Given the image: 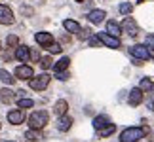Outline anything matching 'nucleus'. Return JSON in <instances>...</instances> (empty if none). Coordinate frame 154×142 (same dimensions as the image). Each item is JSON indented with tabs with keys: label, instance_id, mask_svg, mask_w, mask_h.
I'll use <instances>...</instances> for the list:
<instances>
[{
	"label": "nucleus",
	"instance_id": "nucleus-36",
	"mask_svg": "<svg viewBox=\"0 0 154 142\" xmlns=\"http://www.w3.org/2000/svg\"><path fill=\"white\" fill-rule=\"evenodd\" d=\"M76 2H84V0H76Z\"/></svg>",
	"mask_w": 154,
	"mask_h": 142
},
{
	"label": "nucleus",
	"instance_id": "nucleus-22",
	"mask_svg": "<svg viewBox=\"0 0 154 142\" xmlns=\"http://www.w3.org/2000/svg\"><path fill=\"white\" fill-rule=\"evenodd\" d=\"M69 64H70V59H69V57H63L61 61L55 64V72H63V70H67Z\"/></svg>",
	"mask_w": 154,
	"mask_h": 142
},
{
	"label": "nucleus",
	"instance_id": "nucleus-12",
	"mask_svg": "<svg viewBox=\"0 0 154 142\" xmlns=\"http://www.w3.org/2000/svg\"><path fill=\"white\" fill-rule=\"evenodd\" d=\"M34 40H36V44H40L42 47H48L53 44V36L50 32H38L36 36H34Z\"/></svg>",
	"mask_w": 154,
	"mask_h": 142
},
{
	"label": "nucleus",
	"instance_id": "nucleus-17",
	"mask_svg": "<svg viewBox=\"0 0 154 142\" xmlns=\"http://www.w3.org/2000/svg\"><path fill=\"white\" fill-rule=\"evenodd\" d=\"M106 125H110V120L106 116H97L95 120H93V127L97 129V131H101V129H105Z\"/></svg>",
	"mask_w": 154,
	"mask_h": 142
},
{
	"label": "nucleus",
	"instance_id": "nucleus-30",
	"mask_svg": "<svg viewBox=\"0 0 154 142\" xmlns=\"http://www.w3.org/2000/svg\"><path fill=\"white\" fill-rule=\"evenodd\" d=\"M145 44L150 47V51H154V34H149V36L145 38Z\"/></svg>",
	"mask_w": 154,
	"mask_h": 142
},
{
	"label": "nucleus",
	"instance_id": "nucleus-3",
	"mask_svg": "<svg viewBox=\"0 0 154 142\" xmlns=\"http://www.w3.org/2000/svg\"><path fill=\"white\" fill-rule=\"evenodd\" d=\"M129 53H131V57H137L141 61H146V59H150V47L149 46H143V44H137V46H131L129 47Z\"/></svg>",
	"mask_w": 154,
	"mask_h": 142
},
{
	"label": "nucleus",
	"instance_id": "nucleus-10",
	"mask_svg": "<svg viewBox=\"0 0 154 142\" xmlns=\"http://www.w3.org/2000/svg\"><path fill=\"white\" fill-rule=\"evenodd\" d=\"M128 102H129V106H139L143 102V89H141V87H135V89L129 91Z\"/></svg>",
	"mask_w": 154,
	"mask_h": 142
},
{
	"label": "nucleus",
	"instance_id": "nucleus-29",
	"mask_svg": "<svg viewBox=\"0 0 154 142\" xmlns=\"http://www.w3.org/2000/svg\"><path fill=\"white\" fill-rule=\"evenodd\" d=\"M48 51L50 53H61L63 47H61V44H55V42H53L51 46H48Z\"/></svg>",
	"mask_w": 154,
	"mask_h": 142
},
{
	"label": "nucleus",
	"instance_id": "nucleus-6",
	"mask_svg": "<svg viewBox=\"0 0 154 142\" xmlns=\"http://www.w3.org/2000/svg\"><path fill=\"white\" fill-rule=\"evenodd\" d=\"M8 121L11 123V125H21V123L25 121V110L17 108V110L8 112Z\"/></svg>",
	"mask_w": 154,
	"mask_h": 142
},
{
	"label": "nucleus",
	"instance_id": "nucleus-32",
	"mask_svg": "<svg viewBox=\"0 0 154 142\" xmlns=\"http://www.w3.org/2000/svg\"><path fill=\"white\" fill-rule=\"evenodd\" d=\"M55 74H57V80H61V81L69 78V74H67V72H65V70H63V72H55Z\"/></svg>",
	"mask_w": 154,
	"mask_h": 142
},
{
	"label": "nucleus",
	"instance_id": "nucleus-33",
	"mask_svg": "<svg viewBox=\"0 0 154 142\" xmlns=\"http://www.w3.org/2000/svg\"><path fill=\"white\" fill-rule=\"evenodd\" d=\"M31 59H32V61H38V59H40V53L36 49H31Z\"/></svg>",
	"mask_w": 154,
	"mask_h": 142
},
{
	"label": "nucleus",
	"instance_id": "nucleus-24",
	"mask_svg": "<svg viewBox=\"0 0 154 142\" xmlns=\"http://www.w3.org/2000/svg\"><path fill=\"white\" fill-rule=\"evenodd\" d=\"M114 131H116V125H114V123H110V125H106L105 129H101V131H99V135H101L103 138H106V137H110Z\"/></svg>",
	"mask_w": 154,
	"mask_h": 142
},
{
	"label": "nucleus",
	"instance_id": "nucleus-7",
	"mask_svg": "<svg viewBox=\"0 0 154 142\" xmlns=\"http://www.w3.org/2000/svg\"><path fill=\"white\" fill-rule=\"evenodd\" d=\"M15 78L17 80H32L34 72H32L31 67H27V64H19V67L15 68Z\"/></svg>",
	"mask_w": 154,
	"mask_h": 142
},
{
	"label": "nucleus",
	"instance_id": "nucleus-27",
	"mask_svg": "<svg viewBox=\"0 0 154 142\" xmlns=\"http://www.w3.org/2000/svg\"><path fill=\"white\" fill-rule=\"evenodd\" d=\"M6 44H8L10 47H17V44H19V38H17L15 34H10L8 40H6Z\"/></svg>",
	"mask_w": 154,
	"mask_h": 142
},
{
	"label": "nucleus",
	"instance_id": "nucleus-21",
	"mask_svg": "<svg viewBox=\"0 0 154 142\" xmlns=\"http://www.w3.org/2000/svg\"><path fill=\"white\" fill-rule=\"evenodd\" d=\"M25 138H29L31 142H36L42 138V135H40V129H31V131H27L25 133Z\"/></svg>",
	"mask_w": 154,
	"mask_h": 142
},
{
	"label": "nucleus",
	"instance_id": "nucleus-31",
	"mask_svg": "<svg viewBox=\"0 0 154 142\" xmlns=\"http://www.w3.org/2000/svg\"><path fill=\"white\" fill-rule=\"evenodd\" d=\"M99 42H101V40H99V36H93V38L90 40V46H91V47H97Z\"/></svg>",
	"mask_w": 154,
	"mask_h": 142
},
{
	"label": "nucleus",
	"instance_id": "nucleus-4",
	"mask_svg": "<svg viewBox=\"0 0 154 142\" xmlns=\"http://www.w3.org/2000/svg\"><path fill=\"white\" fill-rule=\"evenodd\" d=\"M50 74H40V76H36V78H32L31 80V87L34 91H44L46 87L50 85Z\"/></svg>",
	"mask_w": 154,
	"mask_h": 142
},
{
	"label": "nucleus",
	"instance_id": "nucleus-11",
	"mask_svg": "<svg viewBox=\"0 0 154 142\" xmlns=\"http://www.w3.org/2000/svg\"><path fill=\"white\" fill-rule=\"evenodd\" d=\"M15 59L19 63H27L29 59H31V51H29L27 46H17L15 47Z\"/></svg>",
	"mask_w": 154,
	"mask_h": 142
},
{
	"label": "nucleus",
	"instance_id": "nucleus-19",
	"mask_svg": "<svg viewBox=\"0 0 154 142\" xmlns=\"http://www.w3.org/2000/svg\"><path fill=\"white\" fill-rule=\"evenodd\" d=\"M63 27H65V31H69V32H80L82 31L80 25L76 21H72V19H65L63 21Z\"/></svg>",
	"mask_w": 154,
	"mask_h": 142
},
{
	"label": "nucleus",
	"instance_id": "nucleus-16",
	"mask_svg": "<svg viewBox=\"0 0 154 142\" xmlns=\"http://www.w3.org/2000/svg\"><path fill=\"white\" fill-rule=\"evenodd\" d=\"M14 91L11 89H8V87H2V89H0V102H4V104H10L11 100H14Z\"/></svg>",
	"mask_w": 154,
	"mask_h": 142
},
{
	"label": "nucleus",
	"instance_id": "nucleus-34",
	"mask_svg": "<svg viewBox=\"0 0 154 142\" xmlns=\"http://www.w3.org/2000/svg\"><path fill=\"white\" fill-rule=\"evenodd\" d=\"M21 13H25V15H32V8H21Z\"/></svg>",
	"mask_w": 154,
	"mask_h": 142
},
{
	"label": "nucleus",
	"instance_id": "nucleus-8",
	"mask_svg": "<svg viewBox=\"0 0 154 142\" xmlns=\"http://www.w3.org/2000/svg\"><path fill=\"white\" fill-rule=\"evenodd\" d=\"M14 23V11L8 6L0 4V25H11Z\"/></svg>",
	"mask_w": 154,
	"mask_h": 142
},
{
	"label": "nucleus",
	"instance_id": "nucleus-2",
	"mask_svg": "<svg viewBox=\"0 0 154 142\" xmlns=\"http://www.w3.org/2000/svg\"><path fill=\"white\" fill-rule=\"evenodd\" d=\"M50 120V114L46 110H38V112H32L31 117H29V125L31 129H42L46 127V123Z\"/></svg>",
	"mask_w": 154,
	"mask_h": 142
},
{
	"label": "nucleus",
	"instance_id": "nucleus-25",
	"mask_svg": "<svg viewBox=\"0 0 154 142\" xmlns=\"http://www.w3.org/2000/svg\"><path fill=\"white\" fill-rule=\"evenodd\" d=\"M141 89H143V91H154V84L150 81V78H143V80H141Z\"/></svg>",
	"mask_w": 154,
	"mask_h": 142
},
{
	"label": "nucleus",
	"instance_id": "nucleus-20",
	"mask_svg": "<svg viewBox=\"0 0 154 142\" xmlns=\"http://www.w3.org/2000/svg\"><path fill=\"white\" fill-rule=\"evenodd\" d=\"M0 80L4 81V84H8V85H11V84H15V80L17 78H14L8 70H4V68H0Z\"/></svg>",
	"mask_w": 154,
	"mask_h": 142
},
{
	"label": "nucleus",
	"instance_id": "nucleus-23",
	"mask_svg": "<svg viewBox=\"0 0 154 142\" xmlns=\"http://www.w3.org/2000/svg\"><path fill=\"white\" fill-rule=\"evenodd\" d=\"M17 106L19 108H31V106H34V100L32 99H25V97H21V99H17Z\"/></svg>",
	"mask_w": 154,
	"mask_h": 142
},
{
	"label": "nucleus",
	"instance_id": "nucleus-1",
	"mask_svg": "<svg viewBox=\"0 0 154 142\" xmlns=\"http://www.w3.org/2000/svg\"><path fill=\"white\" fill-rule=\"evenodd\" d=\"M146 133H149V127H129L126 131H122L120 142H139Z\"/></svg>",
	"mask_w": 154,
	"mask_h": 142
},
{
	"label": "nucleus",
	"instance_id": "nucleus-15",
	"mask_svg": "<svg viewBox=\"0 0 154 142\" xmlns=\"http://www.w3.org/2000/svg\"><path fill=\"white\" fill-rule=\"evenodd\" d=\"M69 110V102L67 100H57L55 104H53V112H55V116H65Z\"/></svg>",
	"mask_w": 154,
	"mask_h": 142
},
{
	"label": "nucleus",
	"instance_id": "nucleus-35",
	"mask_svg": "<svg viewBox=\"0 0 154 142\" xmlns=\"http://www.w3.org/2000/svg\"><path fill=\"white\" fill-rule=\"evenodd\" d=\"M150 108H152V112H154V100H152V102H150Z\"/></svg>",
	"mask_w": 154,
	"mask_h": 142
},
{
	"label": "nucleus",
	"instance_id": "nucleus-37",
	"mask_svg": "<svg viewBox=\"0 0 154 142\" xmlns=\"http://www.w3.org/2000/svg\"><path fill=\"white\" fill-rule=\"evenodd\" d=\"M139 2H145V0H139Z\"/></svg>",
	"mask_w": 154,
	"mask_h": 142
},
{
	"label": "nucleus",
	"instance_id": "nucleus-5",
	"mask_svg": "<svg viewBox=\"0 0 154 142\" xmlns=\"http://www.w3.org/2000/svg\"><path fill=\"white\" fill-rule=\"evenodd\" d=\"M99 40L106 46V47H114V49H118L122 44H120V38L114 36V34H110V32H101V34H97Z\"/></svg>",
	"mask_w": 154,
	"mask_h": 142
},
{
	"label": "nucleus",
	"instance_id": "nucleus-9",
	"mask_svg": "<svg viewBox=\"0 0 154 142\" xmlns=\"http://www.w3.org/2000/svg\"><path fill=\"white\" fill-rule=\"evenodd\" d=\"M122 31L126 32V34H129L131 38H135V36H137V32H139V28H137V23H135L131 17H128V19L122 23Z\"/></svg>",
	"mask_w": 154,
	"mask_h": 142
},
{
	"label": "nucleus",
	"instance_id": "nucleus-26",
	"mask_svg": "<svg viewBox=\"0 0 154 142\" xmlns=\"http://www.w3.org/2000/svg\"><path fill=\"white\" fill-rule=\"evenodd\" d=\"M118 10H120V13H124V15H128V13H131L133 6L129 4V2H122V4H120V8H118Z\"/></svg>",
	"mask_w": 154,
	"mask_h": 142
},
{
	"label": "nucleus",
	"instance_id": "nucleus-13",
	"mask_svg": "<svg viewBox=\"0 0 154 142\" xmlns=\"http://www.w3.org/2000/svg\"><path fill=\"white\" fill-rule=\"evenodd\" d=\"M105 17H106L105 10H93V11H90V13H88V19H90L93 25H99V23H103Z\"/></svg>",
	"mask_w": 154,
	"mask_h": 142
},
{
	"label": "nucleus",
	"instance_id": "nucleus-14",
	"mask_svg": "<svg viewBox=\"0 0 154 142\" xmlns=\"http://www.w3.org/2000/svg\"><path fill=\"white\" fill-rule=\"evenodd\" d=\"M72 127V117L70 116H59V121H57V129L59 131H69V129Z\"/></svg>",
	"mask_w": 154,
	"mask_h": 142
},
{
	"label": "nucleus",
	"instance_id": "nucleus-28",
	"mask_svg": "<svg viewBox=\"0 0 154 142\" xmlns=\"http://www.w3.org/2000/svg\"><path fill=\"white\" fill-rule=\"evenodd\" d=\"M40 64H42V68H46V70H48V68H51V67H53V63H51V57H42V59H40Z\"/></svg>",
	"mask_w": 154,
	"mask_h": 142
},
{
	"label": "nucleus",
	"instance_id": "nucleus-18",
	"mask_svg": "<svg viewBox=\"0 0 154 142\" xmlns=\"http://www.w3.org/2000/svg\"><path fill=\"white\" fill-rule=\"evenodd\" d=\"M106 32L114 34V36H120V34H122L124 31H122V27L118 25L116 21H106Z\"/></svg>",
	"mask_w": 154,
	"mask_h": 142
}]
</instances>
